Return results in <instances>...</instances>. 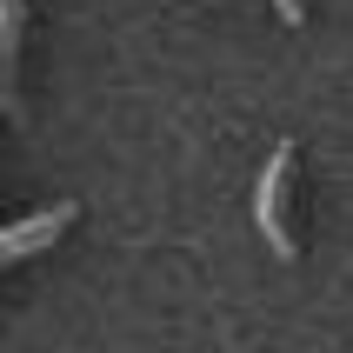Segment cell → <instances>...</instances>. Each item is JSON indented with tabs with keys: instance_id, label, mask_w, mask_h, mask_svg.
<instances>
[{
	"instance_id": "3957f363",
	"label": "cell",
	"mask_w": 353,
	"mask_h": 353,
	"mask_svg": "<svg viewBox=\"0 0 353 353\" xmlns=\"http://www.w3.org/2000/svg\"><path fill=\"white\" fill-rule=\"evenodd\" d=\"M274 7H280V14H287V20H300V0H274Z\"/></svg>"
},
{
	"instance_id": "6da1fadb",
	"label": "cell",
	"mask_w": 353,
	"mask_h": 353,
	"mask_svg": "<svg viewBox=\"0 0 353 353\" xmlns=\"http://www.w3.org/2000/svg\"><path fill=\"white\" fill-rule=\"evenodd\" d=\"M287 174H294V147H280V154H274V167L260 174V200H254V220H260V234L274 240L280 260H294V234L280 227V187H287Z\"/></svg>"
},
{
	"instance_id": "7a4b0ae2",
	"label": "cell",
	"mask_w": 353,
	"mask_h": 353,
	"mask_svg": "<svg viewBox=\"0 0 353 353\" xmlns=\"http://www.w3.org/2000/svg\"><path fill=\"white\" fill-rule=\"evenodd\" d=\"M67 220H74V207H54V214H34V220H20V227H7V234H0V267L20 260V254H34V247H47Z\"/></svg>"
}]
</instances>
